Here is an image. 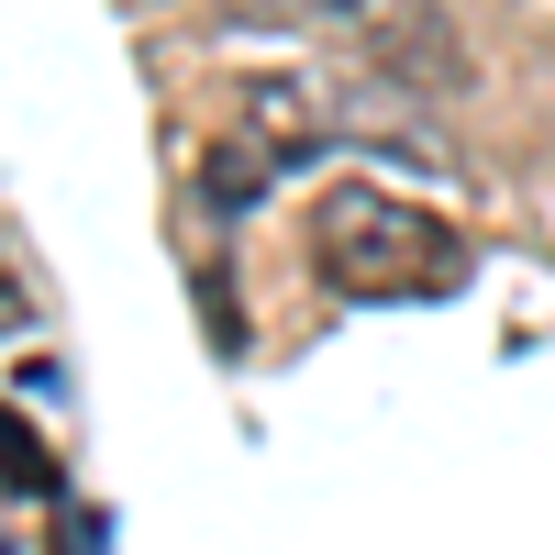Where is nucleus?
I'll list each match as a JSON object with an SVG mask.
<instances>
[{"label": "nucleus", "instance_id": "nucleus-2", "mask_svg": "<svg viewBox=\"0 0 555 555\" xmlns=\"http://www.w3.org/2000/svg\"><path fill=\"white\" fill-rule=\"evenodd\" d=\"M300 167V145H289V133H234V145H211V167H201V201L211 211H256L267 190H278V178H289Z\"/></svg>", "mask_w": 555, "mask_h": 555}, {"label": "nucleus", "instance_id": "nucleus-1", "mask_svg": "<svg viewBox=\"0 0 555 555\" xmlns=\"http://www.w3.org/2000/svg\"><path fill=\"white\" fill-rule=\"evenodd\" d=\"M311 267H322V289H345V300H444L455 278H467V234H455L444 211L400 201V190L345 178V190L311 201Z\"/></svg>", "mask_w": 555, "mask_h": 555}]
</instances>
